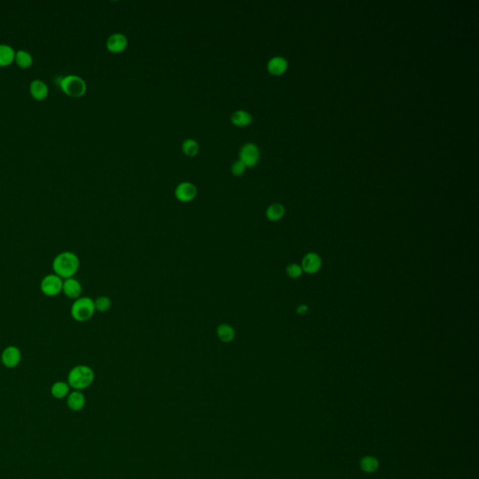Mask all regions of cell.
Returning a JSON list of instances; mask_svg holds the SVG:
<instances>
[{
	"instance_id": "1",
	"label": "cell",
	"mask_w": 479,
	"mask_h": 479,
	"mask_svg": "<svg viewBox=\"0 0 479 479\" xmlns=\"http://www.w3.org/2000/svg\"><path fill=\"white\" fill-rule=\"evenodd\" d=\"M52 268L54 274L63 280L72 278L80 269V258L71 251H63L55 256Z\"/></svg>"
},
{
	"instance_id": "2",
	"label": "cell",
	"mask_w": 479,
	"mask_h": 479,
	"mask_svg": "<svg viewBox=\"0 0 479 479\" xmlns=\"http://www.w3.org/2000/svg\"><path fill=\"white\" fill-rule=\"evenodd\" d=\"M95 373L88 365L80 364L72 368L68 374V384L75 390L85 389L93 384Z\"/></svg>"
},
{
	"instance_id": "3",
	"label": "cell",
	"mask_w": 479,
	"mask_h": 479,
	"mask_svg": "<svg viewBox=\"0 0 479 479\" xmlns=\"http://www.w3.org/2000/svg\"><path fill=\"white\" fill-rule=\"evenodd\" d=\"M96 313L94 299L88 296H81L75 299L70 307V316L77 322H88Z\"/></svg>"
},
{
	"instance_id": "4",
	"label": "cell",
	"mask_w": 479,
	"mask_h": 479,
	"mask_svg": "<svg viewBox=\"0 0 479 479\" xmlns=\"http://www.w3.org/2000/svg\"><path fill=\"white\" fill-rule=\"evenodd\" d=\"M60 86L67 95L73 98H79L85 93L86 84L84 81L75 75H69L60 81Z\"/></svg>"
},
{
	"instance_id": "5",
	"label": "cell",
	"mask_w": 479,
	"mask_h": 479,
	"mask_svg": "<svg viewBox=\"0 0 479 479\" xmlns=\"http://www.w3.org/2000/svg\"><path fill=\"white\" fill-rule=\"evenodd\" d=\"M40 291L46 297H56L62 292L63 279L56 274L45 275L40 281Z\"/></svg>"
},
{
	"instance_id": "6",
	"label": "cell",
	"mask_w": 479,
	"mask_h": 479,
	"mask_svg": "<svg viewBox=\"0 0 479 479\" xmlns=\"http://www.w3.org/2000/svg\"><path fill=\"white\" fill-rule=\"evenodd\" d=\"M22 361V352L15 345H9L1 353V362L8 369L17 367Z\"/></svg>"
},
{
	"instance_id": "7",
	"label": "cell",
	"mask_w": 479,
	"mask_h": 479,
	"mask_svg": "<svg viewBox=\"0 0 479 479\" xmlns=\"http://www.w3.org/2000/svg\"><path fill=\"white\" fill-rule=\"evenodd\" d=\"M259 151L254 143H247L240 152V160L246 167H254L258 162Z\"/></svg>"
},
{
	"instance_id": "8",
	"label": "cell",
	"mask_w": 479,
	"mask_h": 479,
	"mask_svg": "<svg viewBox=\"0 0 479 479\" xmlns=\"http://www.w3.org/2000/svg\"><path fill=\"white\" fill-rule=\"evenodd\" d=\"M198 193L197 187L193 184L185 182L182 183L175 189V197L181 202H190L192 201Z\"/></svg>"
},
{
	"instance_id": "9",
	"label": "cell",
	"mask_w": 479,
	"mask_h": 479,
	"mask_svg": "<svg viewBox=\"0 0 479 479\" xmlns=\"http://www.w3.org/2000/svg\"><path fill=\"white\" fill-rule=\"evenodd\" d=\"M62 293L70 299H78L81 297L82 286L81 284L74 277L63 280Z\"/></svg>"
},
{
	"instance_id": "10",
	"label": "cell",
	"mask_w": 479,
	"mask_h": 479,
	"mask_svg": "<svg viewBox=\"0 0 479 479\" xmlns=\"http://www.w3.org/2000/svg\"><path fill=\"white\" fill-rule=\"evenodd\" d=\"M321 268V258L316 253H309L302 259L301 269L307 274H316Z\"/></svg>"
},
{
	"instance_id": "11",
	"label": "cell",
	"mask_w": 479,
	"mask_h": 479,
	"mask_svg": "<svg viewBox=\"0 0 479 479\" xmlns=\"http://www.w3.org/2000/svg\"><path fill=\"white\" fill-rule=\"evenodd\" d=\"M216 335L221 342L230 343L235 340L236 331L230 324L221 323L216 328Z\"/></svg>"
},
{
	"instance_id": "12",
	"label": "cell",
	"mask_w": 479,
	"mask_h": 479,
	"mask_svg": "<svg viewBox=\"0 0 479 479\" xmlns=\"http://www.w3.org/2000/svg\"><path fill=\"white\" fill-rule=\"evenodd\" d=\"M127 39L123 34H113L107 40V48L112 53H121L126 48Z\"/></svg>"
},
{
	"instance_id": "13",
	"label": "cell",
	"mask_w": 479,
	"mask_h": 479,
	"mask_svg": "<svg viewBox=\"0 0 479 479\" xmlns=\"http://www.w3.org/2000/svg\"><path fill=\"white\" fill-rule=\"evenodd\" d=\"M67 405L70 410H81L85 405V397L80 390H74L68 395Z\"/></svg>"
},
{
	"instance_id": "14",
	"label": "cell",
	"mask_w": 479,
	"mask_h": 479,
	"mask_svg": "<svg viewBox=\"0 0 479 479\" xmlns=\"http://www.w3.org/2000/svg\"><path fill=\"white\" fill-rule=\"evenodd\" d=\"M287 69V62L283 57H274L268 64L269 71L274 75L283 74Z\"/></svg>"
},
{
	"instance_id": "15",
	"label": "cell",
	"mask_w": 479,
	"mask_h": 479,
	"mask_svg": "<svg viewBox=\"0 0 479 479\" xmlns=\"http://www.w3.org/2000/svg\"><path fill=\"white\" fill-rule=\"evenodd\" d=\"M30 92L34 99L37 100H44L48 95V88L43 81L35 80L31 82Z\"/></svg>"
},
{
	"instance_id": "16",
	"label": "cell",
	"mask_w": 479,
	"mask_h": 479,
	"mask_svg": "<svg viewBox=\"0 0 479 479\" xmlns=\"http://www.w3.org/2000/svg\"><path fill=\"white\" fill-rule=\"evenodd\" d=\"M69 384L63 381H57L51 387V394L56 399H63L69 394Z\"/></svg>"
},
{
	"instance_id": "17",
	"label": "cell",
	"mask_w": 479,
	"mask_h": 479,
	"mask_svg": "<svg viewBox=\"0 0 479 479\" xmlns=\"http://www.w3.org/2000/svg\"><path fill=\"white\" fill-rule=\"evenodd\" d=\"M253 117L245 111H237L231 115V122L238 126H246L251 124Z\"/></svg>"
},
{
	"instance_id": "18",
	"label": "cell",
	"mask_w": 479,
	"mask_h": 479,
	"mask_svg": "<svg viewBox=\"0 0 479 479\" xmlns=\"http://www.w3.org/2000/svg\"><path fill=\"white\" fill-rule=\"evenodd\" d=\"M285 214V208L282 204L274 203L270 206L266 211V217L272 222L279 221Z\"/></svg>"
},
{
	"instance_id": "19",
	"label": "cell",
	"mask_w": 479,
	"mask_h": 479,
	"mask_svg": "<svg viewBox=\"0 0 479 479\" xmlns=\"http://www.w3.org/2000/svg\"><path fill=\"white\" fill-rule=\"evenodd\" d=\"M14 51L8 45H0V66H8L14 59Z\"/></svg>"
},
{
	"instance_id": "20",
	"label": "cell",
	"mask_w": 479,
	"mask_h": 479,
	"mask_svg": "<svg viewBox=\"0 0 479 479\" xmlns=\"http://www.w3.org/2000/svg\"><path fill=\"white\" fill-rule=\"evenodd\" d=\"M96 312L106 313L112 308V299L107 296H100L94 300Z\"/></svg>"
},
{
	"instance_id": "21",
	"label": "cell",
	"mask_w": 479,
	"mask_h": 479,
	"mask_svg": "<svg viewBox=\"0 0 479 479\" xmlns=\"http://www.w3.org/2000/svg\"><path fill=\"white\" fill-rule=\"evenodd\" d=\"M15 60H16V63L18 64L19 67H21L23 69H26V68L30 67L32 61H33L30 54H28L25 51H18L15 55Z\"/></svg>"
},
{
	"instance_id": "22",
	"label": "cell",
	"mask_w": 479,
	"mask_h": 479,
	"mask_svg": "<svg viewBox=\"0 0 479 479\" xmlns=\"http://www.w3.org/2000/svg\"><path fill=\"white\" fill-rule=\"evenodd\" d=\"M361 466L363 471L367 473H373L378 468V461L373 457H365L361 461Z\"/></svg>"
},
{
	"instance_id": "23",
	"label": "cell",
	"mask_w": 479,
	"mask_h": 479,
	"mask_svg": "<svg viewBox=\"0 0 479 479\" xmlns=\"http://www.w3.org/2000/svg\"><path fill=\"white\" fill-rule=\"evenodd\" d=\"M183 151L187 156H195L199 153V144L194 140H187L183 143Z\"/></svg>"
},
{
	"instance_id": "24",
	"label": "cell",
	"mask_w": 479,
	"mask_h": 479,
	"mask_svg": "<svg viewBox=\"0 0 479 479\" xmlns=\"http://www.w3.org/2000/svg\"><path fill=\"white\" fill-rule=\"evenodd\" d=\"M286 274L290 278H298L302 274V269L298 264H290L286 267Z\"/></svg>"
},
{
	"instance_id": "25",
	"label": "cell",
	"mask_w": 479,
	"mask_h": 479,
	"mask_svg": "<svg viewBox=\"0 0 479 479\" xmlns=\"http://www.w3.org/2000/svg\"><path fill=\"white\" fill-rule=\"evenodd\" d=\"M245 168H246V166L241 160H239V161L233 163L231 170H232L233 175L240 176V175H243V172L245 171Z\"/></svg>"
},
{
	"instance_id": "26",
	"label": "cell",
	"mask_w": 479,
	"mask_h": 479,
	"mask_svg": "<svg viewBox=\"0 0 479 479\" xmlns=\"http://www.w3.org/2000/svg\"><path fill=\"white\" fill-rule=\"evenodd\" d=\"M307 312H308V306H306V305H299V307L297 308V313L299 315H304Z\"/></svg>"
}]
</instances>
